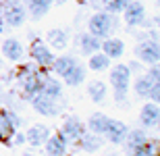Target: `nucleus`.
I'll list each match as a JSON object with an SVG mask.
<instances>
[{
  "label": "nucleus",
  "instance_id": "f257e3e1",
  "mask_svg": "<svg viewBox=\"0 0 160 156\" xmlns=\"http://www.w3.org/2000/svg\"><path fill=\"white\" fill-rule=\"evenodd\" d=\"M46 71L40 69L38 65L29 63V65H21L17 71V83L21 88L25 98H33L36 94H40L42 88H44V81H46Z\"/></svg>",
  "mask_w": 160,
  "mask_h": 156
},
{
  "label": "nucleus",
  "instance_id": "f03ea898",
  "mask_svg": "<svg viewBox=\"0 0 160 156\" xmlns=\"http://www.w3.org/2000/svg\"><path fill=\"white\" fill-rule=\"evenodd\" d=\"M110 85L114 92V100L119 104H125L127 94H129V85H131V69L129 65H117L110 69Z\"/></svg>",
  "mask_w": 160,
  "mask_h": 156
},
{
  "label": "nucleus",
  "instance_id": "7ed1b4c3",
  "mask_svg": "<svg viewBox=\"0 0 160 156\" xmlns=\"http://www.w3.org/2000/svg\"><path fill=\"white\" fill-rule=\"evenodd\" d=\"M117 25H119V21H117V17H114L112 13L98 11L89 17L88 29H89V33L96 36L98 40H106V38H110V33L117 29Z\"/></svg>",
  "mask_w": 160,
  "mask_h": 156
},
{
  "label": "nucleus",
  "instance_id": "20e7f679",
  "mask_svg": "<svg viewBox=\"0 0 160 156\" xmlns=\"http://www.w3.org/2000/svg\"><path fill=\"white\" fill-rule=\"evenodd\" d=\"M27 19V8L23 6V2H11V0H4L0 4V27L6 25V27H21Z\"/></svg>",
  "mask_w": 160,
  "mask_h": 156
},
{
  "label": "nucleus",
  "instance_id": "39448f33",
  "mask_svg": "<svg viewBox=\"0 0 160 156\" xmlns=\"http://www.w3.org/2000/svg\"><path fill=\"white\" fill-rule=\"evenodd\" d=\"M29 56L33 58V63H36L40 69H44V71H48L50 67H52L54 63V52L50 50V46H48L46 42H42V40H33L29 46Z\"/></svg>",
  "mask_w": 160,
  "mask_h": 156
},
{
  "label": "nucleus",
  "instance_id": "423d86ee",
  "mask_svg": "<svg viewBox=\"0 0 160 156\" xmlns=\"http://www.w3.org/2000/svg\"><path fill=\"white\" fill-rule=\"evenodd\" d=\"M135 54H137V58L142 63H146V65H156V63H160V42L143 38L142 42L135 46Z\"/></svg>",
  "mask_w": 160,
  "mask_h": 156
},
{
  "label": "nucleus",
  "instance_id": "0eeeda50",
  "mask_svg": "<svg viewBox=\"0 0 160 156\" xmlns=\"http://www.w3.org/2000/svg\"><path fill=\"white\" fill-rule=\"evenodd\" d=\"M31 106L36 108L40 114H44V117H56V114L62 110L60 100H54V98L46 96V94H42V92L31 98Z\"/></svg>",
  "mask_w": 160,
  "mask_h": 156
},
{
  "label": "nucleus",
  "instance_id": "6e6552de",
  "mask_svg": "<svg viewBox=\"0 0 160 156\" xmlns=\"http://www.w3.org/2000/svg\"><path fill=\"white\" fill-rule=\"evenodd\" d=\"M83 133H85V127H83V123L77 117L65 119V123L60 127V135L67 139V144H79V139H81Z\"/></svg>",
  "mask_w": 160,
  "mask_h": 156
},
{
  "label": "nucleus",
  "instance_id": "1a4fd4ad",
  "mask_svg": "<svg viewBox=\"0 0 160 156\" xmlns=\"http://www.w3.org/2000/svg\"><path fill=\"white\" fill-rule=\"evenodd\" d=\"M123 19L125 23L131 25V27H137V25H146V6L139 2V0H131L127 8L123 11Z\"/></svg>",
  "mask_w": 160,
  "mask_h": 156
},
{
  "label": "nucleus",
  "instance_id": "9d476101",
  "mask_svg": "<svg viewBox=\"0 0 160 156\" xmlns=\"http://www.w3.org/2000/svg\"><path fill=\"white\" fill-rule=\"evenodd\" d=\"M139 123L146 129H152V127H158L160 123V104L148 102L143 104L142 110H139Z\"/></svg>",
  "mask_w": 160,
  "mask_h": 156
},
{
  "label": "nucleus",
  "instance_id": "9b49d317",
  "mask_svg": "<svg viewBox=\"0 0 160 156\" xmlns=\"http://www.w3.org/2000/svg\"><path fill=\"white\" fill-rule=\"evenodd\" d=\"M100 52H104L110 60H119L121 56L125 54V42L121 38H106V40H102L100 44Z\"/></svg>",
  "mask_w": 160,
  "mask_h": 156
},
{
  "label": "nucleus",
  "instance_id": "f8f14e48",
  "mask_svg": "<svg viewBox=\"0 0 160 156\" xmlns=\"http://www.w3.org/2000/svg\"><path fill=\"white\" fill-rule=\"evenodd\" d=\"M0 50H2V56H4L6 60H12V63L21 60L23 54H25L23 44L19 42L17 38H6L4 42H2V46H0Z\"/></svg>",
  "mask_w": 160,
  "mask_h": 156
},
{
  "label": "nucleus",
  "instance_id": "ddd939ff",
  "mask_svg": "<svg viewBox=\"0 0 160 156\" xmlns=\"http://www.w3.org/2000/svg\"><path fill=\"white\" fill-rule=\"evenodd\" d=\"M50 138V129H48L46 125H31L27 131H25V142L29 146H33V148H40V146L46 144V139Z\"/></svg>",
  "mask_w": 160,
  "mask_h": 156
},
{
  "label": "nucleus",
  "instance_id": "4468645a",
  "mask_svg": "<svg viewBox=\"0 0 160 156\" xmlns=\"http://www.w3.org/2000/svg\"><path fill=\"white\" fill-rule=\"evenodd\" d=\"M127 125H125L123 121H117V119H110V123H108V129H106V135L108 142H112V144H123L125 138H127Z\"/></svg>",
  "mask_w": 160,
  "mask_h": 156
},
{
  "label": "nucleus",
  "instance_id": "2eb2a0df",
  "mask_svg": "<svg viewBox=\"0 0 160 156\" xmlns=\"http://www.w3.org/2000/svg\"><path fill=\"white\" fill-rule=\"evenodd\" d=\"M15 131H17V127L12 125V110L0 108V142L8 144V139Z\"/></svg>",
  "mask_w": 160,
  "mask_h": 156
},
{
  "label": "nucleus",
  "instance_id": "dca6fc26",
  "mask_svg": "<svg viewBox=\"0 0 160 156\" xmlns=\"http://www.w3.org/2000/svg\"><path fill=\"white\" fill-rule=\"evenodd\" d=\"M67 139L60 135V133H56V135H50V138L46 139V144H44V148H46V154L48 156H67Z\"/></svg>",
  "mask_w": 160,
  "mask_h": 156
},
{
  "label": "nucleus",
  "instance_id": "f3484780",
  "mask_svg": "<svg viewBox=\"0 0 160 156\" xmlns=\"http://www.w3.org/2000/svg\"><path fill=\"white\" fill-rule=\"evenodd\" d=\"M46 44L50 48H56V50L67 48V44H69V33H67V29H60V27L50 29L46 33Z\"/></svg>",
  "mask_w": 160,
  "mask_h": 156
},
{
  "label": "nucleus",
  "instance_id": "a211bd4d",
  "mask_svg": "<svg viewBox=\"0 0 160 156\" xmlns=\"http://www.w3.org/2000/svg\"><path fill=\"white\" fill-rule=\"evenodd\" d=\"M148 133L143 131V129H131V131H127V138H125L123 144L127 146V150L133 152V150H139L146 142H148Z\"/></svg>",
  "mask_w": 160,
  "mask_h": 156
},
{
  "label": "nucleus",
  "instance_id": "6ab92c4d",
  "mask_svg": "<svg viewBox=\"0 0 160 156\" xmlns=\"http://www.w3.org/2000/svg\"><path fill=\"white\" fill-rule=\"evenodd\" d=\"M75 65H77V58H75V56H71V54H62V56H56V58H54V63H52L50 69H52L58 77H62V75H67Z\"/></svg>",
  "mask_w": 160,
  "mask_h": 156
},
{
  "label": "nucleus",
  "instance_id": "aec40b11",
  "mask_svg": "<svg viewBox=\"0 0 160 156\" xmlns=\"http://www.w3.org/2000/svg\"><path fill=\"white\" fill-rule=\"evenodd\" d=\"M100 44H102V40H98L96 36H92L89 31L79 36V50H81L83 54H88V56L100 52Z\"/></svg>",
  "mask_w": 160,
  "mask_h": 156
},
{
  "label": "nucleus",
  "instance_id": "412c9836",
  "mask_svg": "<svg viewBox=\"0 0 160 156\" xmlns=\"http://www.w3.org/2000/svg\"><path fill=\"white\" fill-rule=\"evenodd\" d=\"M108 123H110V117H106L104 113H94L88 121V127H89V131L96 133V135H104L108 129Z\"/></svg>",
  "mask_w": 160,
  "mask_h": 156
},
{
  "label": "nucleus",
  "instance_id": "4be33fe9",
  "mask_svg": "<svg viewBox=\"0 0 160 156\" xmlns=\"http://www.w3.org/2000/svg\"><path fill=\"white\" fill-rule=\"evenodd\" d=\"M27 2V13H29L33 19H42L46 17L48 11H50V6H52V2L50 0H25Z\"/></svg>",
  "mask_w": 160,
  "mask_h": 156
},
{
  "label": "nucleus",
  "instance_id": "5701e85b",
  "mask_svg": "<svg viewBox=\"0 0 160 156\" xmlns=\"http://www.w3.org/2000/svg\"><path fill=\"white\" fill-rule=\"evenodd\" d=\"M154 83H156V81L150 77L148 73H146V75H139V77L133 81V92H135V96L148 98L150 92H152V88H154Z\"/></svg>",
  "mask_w": 160,
  "mask_h": 156
},
{
  "label": "nucleus",
  "instance_id": "b1692460",
  "mask_svg": "<svg viewBox=\"0 0 160 156\" xmlns=\"http://www.w3.org/2000/svg\"><path fill=\"white\" fill-rule=\"evenodd\" d=\"M106 94H108V88L104 81L100 79H94V81H89L88 85V96L92 98V102H104L106 100Z\"/></svg>",
  "mask_w": 160,
  "mask_h": 156
},
{
  "label": "nucleus",
  "instance_id": "393cba45",
  "mask_svg": "<svg viewBox=\"0 0 160 156\" xmlns=\"http://www.w3.org/2000/svg\"><path fill=\"white\" fill-rule=\"evenodd\" d=\"M42 94H46V96L54 98V100H60L62 98V83L56 77H46L44 88H42Z\"/></svg>",
  "mask_w": 160,
  "mask_h": 156
},
{
  "label": "nucleus",
  "instance_id": "a878e982",
  "mask_svg": "<svg viewBox=\"0 0 160 156\" xmlns=\"http://www.w3.org/2000/svg\"><path fill=\"white\" fill-rule=\"evenodd\" d=\"M79 146L81 150L85 152H96L102 148V135H96V133H83L81 139H79Z\"/></svg>",
  "mask_w": 160,
  "mask_h": 156
},
{
  "label": "nucleus",
  "instance_id": "bb28decb",
  "mask_svg": "<svg viewBox=\"0 0 160 156\" xmlns=\"http://www.w3.org/2000/svg\"><path fill=\"white\" fill-rule=\"evenodd\" d=\"M83 79H85V69H83L79 63L73 67L67 75H62V81H65L67 85H73V88H75V85H81Z\"/></svg>",
  "mask_w": 160,
  "mask_h": 156
},
{
  "label": "nucleus",
  "instance_id": "cd10ccee",
  "mask_svg": "<svg viewBox=\"0 0 160 156\" xmlns=\"http://www.w3.org/2000/svg\"><path fill=\"white\" fill-rule=\"evenodd\" d=\"M88 67L92 69V71H96V73L106 71L108 67H110V58H108L104 52H96V54H92V56H89Z\"/></svg>",
  "mask_w": 160,
  "mask_h": 156
},
{
  "label": "nucleus",
  "instance_id": "c85d7f7f",
  "mask_svg": "<svg viewBox=\"0 0 160 156\" xmlns=\"http://www.w3.org/2000/svg\"><path fill=\"white\" fill-rule=\"evenodd\" d=\"M129 2H131V0H106V2H104V11L117 15V13H123Z\"/></svg>",
  "mask_w": 160,
  "mask_h": 156
},
{
  "label": "nucleus",
  "instance_id": "c756f323",
  "mask_svg": "<svg viewBox=\"0 0 160 156\" xmlns=\"http://www.w3.org/2000/svg\"><path fill=\"white\" fill-rule=\"evenodd\" d=\"M142 150L148 156H160V139H148L142 146Z\"/></svg>",
  "mask_w": 160,
  "mask_h": 156
},
{
  "label": "nucleus",
  "instance_id": "7c9ffc66",
  "mask_svg": "<svg viewBox=\"0 0 160 156\" xmlns=\"http://www.w3.org/2000/svg\"><path fill=\"white\" fill-rule=\"evenodd\" d=\"M8 144H11V146H23V144H27V142H25V133L15 131L11 135V139H8Z\"/></svg>",
  "mask_w": 160,
  "mask_h": 156
},
{
  "label": "nucleus",
  "instance_id": "2f4dec72",
  "mask_svg": "<svg viewBox=\"0 0 160 156\" xmlns=\"http://www.w3.org/2000/svg\"><path fill=\"white\" fill-rule=\"evenodd\" d=\"M148 75H150L152 79H154L156 83H160V63H156V65H152V67H150Z\"/></svg>",
  "mask_w": 160,
  "mask_h": 156
},
{
  "label": "nucleus",
  "instance_id": "473e14b6",
  "mask_svg": "<svg viewBox=\"0 0 160 156\" xmlns=\"http://www.w3.org/2000/svg\"><path fill=\"white\" fill-rule=\"evenodd\" d=\"M150 100L154 104H160V83H154V88H152V92H150Z\"/></svg>",
  "mask_w": 160,
  "mask_h": 156
},
{
  "label": "nucleus",
  "instance_id": "72a5a7b5",
  "mask_svg": "<svg viewBox=\"0 0 160 156\" xmlns=\"http://www.w3.org/2000/svg\"><path fill=\"white\" fill-rule=\"evenodd\" d=\"M129 156H148V154H146V152H143L142 148H139V150H133V152H129Z\"/></svg>",
  "mask_w": 160,
  "mask_h": 156
},
{
  "label": "nucleus",
  "instance_id": "f704fd0d",
  "mask_svg": "<svg viewBox=\"0 0 160 156\" xmlns=\"http://www.w3.org/2000/svg\"><path fill=\"white\" fill-rule=\"evenodd\" d=\"M50 2H52V4H56V6H62L67 0H50Z\"/></svg>",
  "mask_w": 160,
  "mask_h": 156
},
{
  "label": "nucleus",
  "instance_id": "c9c22d12",
  "mask_svg": "<svg viewBox=\"0 0 160 156\" xmlns=\"http://www.w3.org/2000/svg\"><path fill=\"white\" fill-rule=\"evenodd\" d=\"M21 156H36V154H29V152H25V154H21Z\"/></svg>",
  "mask_w": 160,
  "mask_h": 156
},
{
  "label": "nucleus",
  "instance_id": "e433bc0d",
  "mask_svg": "<svg viewBox=\"0 0 160 156\" xmlns=\"http://www.w3.org/2000/svg\"><path fill=\"white\" fill-rule=\"evenodd\" d=\"M0 106H2V92H0Z\"/></svg>",
  "mask_w": 160,
  "mask_h": 156
},
{
  "label": "nucleus",
  "instance_id": "4c0bfd02",
  "mask_svg": "<svg viewBox=\"0 0 160 156\" xmlns=\"http://www.w3.org/2000/svg\"><path fill=\"white\" fill-rule=\"evenodd\" d=\"M11 2H23V0H11Z\"/></svg>",
  "mask_w": 160,
  "mask_h": 156
},
{
  "label": "nucleus",
  "instance_id": "58836bf2",
  "mask_svg": "<svg viewBox=\"0 0 160 156\" xmlns=\"http://www.w3.org/2000/svg\"><path fill=\"white\" fill-rule=\"evenodd\" d=\"M156 6H160V0H156Z\"/></svg>",
  "mask_w": 160,
  "mask_h": 156
},
{
  "label": "nucleus",
  "instance_id": "ea45409f",
  "mask_svg": "<svg viewBox=\"0 0 160 156\" xmlns=\"http://www.w3.org/2000/svg\"><path fill=\"white\" fill-rule=\"evenodd\" d=\"M156 23H158V25H160V19H156Z\"/></svg>",
  "mask_w": 160,
  "mask_h": 156
},
{
  "label": "nucleus",
  "instance_id": "a19ab883",
  "mask_svg": "<svg viewBox=\"0 0 160 156\" xmlns=\"http://www.w3.org/2000/svg\"><path fill=\"white\" fill-rule=\"evenodd\" d=\"M158 133H160V123H158Z\"/></svg>",
  "mask_w": 160,
  "mask_h": 156
},
{
  "label": "nucleus",
  "instance_id": "79ce46f5",
  "mask_svg": "<svg viewBox=\"0 0 160 156\" xmlns=\"http://www.w3.org/2000/svg\"><path fill=\"white\" fill-rule=\"evenodd\" d=\"M2 2H4V0H0V4H2Z\"/></svg>",
  "mask_w": 160,
  "mask_h": 156
}]
</instances>
